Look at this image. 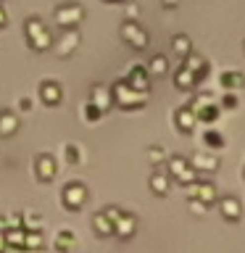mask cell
<instances>
[{
    "label": "cell",
    "mask_w": 245,
    "mask_h": 253,
    "mask_svg": "<svg viewBox=\"0 0 245 253\" xmlns=\"http://www.w3.org/2000/svg\"><path fill=\"white\" fill-rule=\"evenodd\" d=\"M111 95H114V103H119L122 108H140V106H145V100H148V92L132 90L126 82H116Z\"/></svg>",
    "instance_id": "obj_1"
},
{
    "label": "cell",
    "mask_w": 245,
    "mask_h": 253,
    "mask_svg": "<svg viewBox=\"0 0 245 253\" xmlns=\"http://www.w3.org/2000/svg\"><path fill=\"white\" fill-rule=\"evenodd\" d=\"M166 171H169V177L177 179L179 185H193L198 179V171L190 166V161L185 156H171L169 164H166Z\"/></svg>",
    "instance_id": "obj_2"
},
{
    "label": "cell",
    "mask_w": 245,
    "mask_h": 253,
    "mask_svg": "<svg viewBox=\"0 0 245 253\" xmlns=\"http://www.w3.org/2000/svg\"><path fill=\"white\" fill-rule=\"evenodd\" d=\"M190 108H193V114L198 122H205V124H213L219 119V106H213L211 95L208 92H201L198 98L190 103Z\"/></svg>",
    "instance_id": "obj_3"
},
{
    "label": "cell",
    "mask_w": 245,
    "mask_h": 253,
    "mask_svg": "<svg viewBox=\"0 0 245 253\" xmlns=\"http://www.w3.org/2000/svg\"><path fill=\"white\" fill-rule=\"evenodd\" d=\"M187 198L190 201H198L203 206H211L219 201V193H216V185L213 182H193V185H187Z\"/></svg>",
    "instance_id": "obj_4"
},
{
    "label": "cell",
    "mask_w": 245,
    "mask_h": 253,
    "mask_svg": "<svg viewBox=\"0 0 245 253\" xmlns=\"http://www.w3.org/2000/svg\"><path fill=\"white\" fill-rule=\"evenodd\" d=\"M122 37H124V42H129L132 47H137V50L148 47V32L142 29L137 21H124L122 24Z\"/></svg>",
    "instance_id": "obj_5"
},
{
    "label": "cell",
    "mask_w": 245,
    "mask_h": 253,
    "mask_svg": "<svg viewBox=\"0 0 245 253\" xmlns=\"http://www.w3.org/2000/svg\"><path fill=\"white\" fill-rule=\"evenodd\" d=\"M27 35H29V42L37 47V50H45V47H50V35H47L45 24L40 19H29L27 21Z\"/></svg>",
    "instance_id": "obj_6"
},
{
    "label": "cell",
    "mask_w": 245,
    "mask_h": 253,
    "mask_svg": "<svg viewBox=\"0 0 245 253\" xmlns=\"http://www.w3.org/2000/svg\"><path fill=\"white\" fill-rule=\"evenodd\" d=\"M82 5H77V3H63L58 5V11H55V21L61 24V27H74V24L82 21Z\"/></svg>",
    "instance_id": "obj_7"
},
{
    "label": "cell",
    "mask_w": 245,
    "mask_h": 253,
    "mask_svg": "<svg viewBox=\"0 0 245 253\" xmlns=\"http://www.w3.org/2000/svg\"><path fill=\"white\" fill-rule=\"evenodd\" d=\"M219 213L224 221H232L235 224V221L243 219V203L235 195H224V198H219Z\"/></svg>",
    "instance_id": "obj_8"
},
{
    "label": "cell",
    "mask_w": 245,
    "mask_h": 253,
    "mask_svg": "<svg viewBox=\"0 0 245 253\" xmlns=\"http://www.w3.org/2000/svg\"><path fill=\"white\" fill-rule=\"evenodd\" d=\"M190 166L195 171H216L219 169V156L213 150H198V153L190 158Z\"/></svg>",
    "instance_id": "obj_9"
},
{
    "label": "cell",
    "mask_w": 245,
    "mask_h": 253,
    "mask_svg": "<svg viewBox=\"0 0 245 253\" xmlns=\"http://www.w3.org/2000/svg\"><path fill=\"white\" fill-rule=\"evenodd\" d=\"M182 66H187L190 71H193V74H195V79H198V84H201L203 79L208 77V71H211L208 61H205L203 55H198V53H190L187 58H182Z\"/></svg>",
    "instance_id": "obj_10"
},
{
    "label": "cell",
    "mask_w": 245,
    "mask_h": 253,
    "mask_svg": "<svg viewBox=\"0 0 245 253\" xmlns=\"http://www.w3.org/2000/svg\"><path fill=\"white\" fill-rule=\"evenodd\" d=\"M126 84H129L132 90H137V92H148V87H150L148 69L145 66H132L129 74H126Z\"/></svg>",
    "instance_id": "obj_11"
},
{
    "label": "cell",
    "mask_w": 245,
    "mask_h": 253,
    "mask_svg": "<svg viewBox=\"0 0 245 253\" xmlns=\"http://www.w3.org/2000/svg\"><path fill=\"white\" fill-rule=\"evenodd\" d=\"M174 124H177V129L179 132H185V134H190L195 129V124H198V119H195V114H193V108L190 106H179L177 111H174Z\"/></svg>",
    "instance_id": "obj_12"
},
{
    "label": "cell",
    "mask_w": 245,
    "mask_h": 253,
    "mask_svg": "<svg viewBox=\"0 0 245 253\" xmlns=\"http://www.w3.org/2000/svg\"><path fill=\"white\" fill-rule=\"evenodd\" d=\"M84 198H87L84 185H66V190H63V203H66L69 209H79V206L84 203Z\"/></svg>",
    "instance_id": "obj_13"
},
{
    "label": "cell",
    "mask_w": 245,
    "mask_h": 253,
    "mask_svg": "<svg viewBox=\"0 0 245 253\" xmlns=\"http://www.w3.org/2000/svg\"><path fill=\"white\" fill-rule=\"evenodd\" d=\"M134 229H137V219L132 213H119V219L114 221V232L119 237H132Z\"/></svg>",
    "instance_id": "obj_14"
},
{
    "label": "cell",
    "mask_w": 245,
    "mask_h": 253,
    "mask_svg": "<svg viewBox=\"0 0 245 253\" xmlns=\"http://www.w3.org/2000/svg\"><path fill=\"white\" fill-rule=\"evenodd\" d=\"M150 187H153L156 195H166V193H169V187H171L169 171H166V169H156L153 174H150Z\"/></svg>",
    "instance_id": "obj_15"
},
{
    "label": "cell",
    "mask_w": 245,
    "mask_h": 253,
    "mask_svg": "<svg viewBox=\"0 0 245 253\" xmlns=\"http://www.w3.org/2000/svg\"><path fill=\"white\" fill-rule=\"evenodd\" d=\"M90 103L103 114V111H106L111 103H114V95H111L108 87H92V100H90Z\"/></svg>",
    "instance_id": "obj_16"
},
{
    "label": "cell",
    "mask_w": 245,
    "mask_h": 253,
    "mask_svg": "<svg viewBox=\"0 0 245 253\" xmlns=\"http://www.w3.org/2000/svg\"><path fill=\"white\" fill-rule=\"evenodd\" d=\"M174 84H177L179 90H193V87L198 84V79H195V74L187 66H179L177 74H174Z\"/></svg>",
    "instance_id": "obj_17"
},
{
    "label": "cell",
    "mask_w": 245,
    "mask_h": 253,
    "mask_svg": "<svg viewBox=\"0 0 245 253\" xmlns=\"http://www.w3.org/2000/svg\"><path fill=\"white\" fill-rule=\"evenodd\" d=\"M37 177L42 179V182H47V179L55 177V161H53L50 156L42 153V156L37 158Z\"/></svg>",
    "instance_id": "obj_18"
},
{
    "label": "cell",
    "mask_w": 245,
    "mask_h": 253,
    "mask_svg": "<svg viewBox=\"0 0 245 253\" xmlns=\"http://www.w3.org/2000/svg\"><path fill=\"white\" fill-rule=\"evenodd\" d=\"M19 129V119H16L13 111H0V134L8 137V134H13Z\"/></svg>",
    "instance_id": "obj_19"
},
{
    "label": "cell",
    "mask_w": 245,
    "mask_h": 253,
    "mask_svg": "<svg viewBox=\"0 0 245 253\" xmlns=\"http://www.w3.org/2000/svg\"><path fill=\"white\" fill-rule=\"evenodd\" d=\"M219 82L224 90H240V87H245V74H240V71H224Z\"/></svg>",
    "instance_id": "obj_20"
},
{
    "label": "cell",
    "mask_w": 245,
    "mask_h": 253,
    "mask_svg": "<svg viewBox=\"0 0 245 253\" xmlns=\"http://www.w3.org/2000/svg\"><path fill=\"white\" fill-rule=\"evenodd\" d=\"M171 50H174V55H179V58H187V55L193 53V42H190L187 35H177L171 40Z\"/></svg>",
    "instance_id": "obj_21"
},
{
    "label": "cell",
    "mask_w": 245,
    "mask_h": 253,
    "mask_svg": "<svg viewBox=\"0 0 245 253\" xmlns=\"http://www.w3.org/2000/svg\"><path fill=\"white\" fill-rule=\"evenodd\" d=\"M58 42H61V45H55V53H58V55H69V53L79 45V35H77V32H66V35L58 40Z\"/></svg>",
    "instance_id": "obj_22"
},
{
    "label": "cell",
    "mask_w": 245,
    "mask_h": 253,
    "mask_svg": "<svg viewBox=\"0 0 245 253\" xmlns=\"http://www.w3.org/2000/svg\"><path fill=\"white\" fill-rule=\"evenodd\" d=\"M40 95H42V100L47 103V106H55V103L61 100V87H58V82H42V90H40Z\"/></svg>",
    "instance_id": "obj_23"
},
{
    "label": "cell",
    "mask_w": 245,
    "mask_h": 253,
    "mask_svg": "<svg viewBox=\"0 0 245 253\" xmlns=\"http://www.w3.org/2000/svg\"><path fill=\"white\" fill-rule=\"evenodd\" d=\"M166 69H169V63H166V58H163V55H156V58L150 61V66H148V74L163 77V74H166Z\"/></svg>",
    "instance_id": "obj_24"
},
{
    "label": "cell",
    "mask_w": 245,
    "mask_h": 253,
    "mask_svg": "<svg viewBox=\"0 0 245 253\" xmlns=\"http://www.w3.org/2000/svg\"><path fill=\"white\" fill-rule=\"evenodd\" d=\"M203 142L208 145L211 150H216V148H221L224 145V137H221V132H216V129H208L203 134Z\"/></svg>",
    "instance_id": "obj_25"
},
{
    "label": "cell",
    "mask_w": 245,
    "mask_h": 253,
    "mask_svg": "<svg viewBox=\"0 0 245 253\" xmlns=\"http://www.w3.org/2000/svg\"><path fill=\"white\" fill-rule=\"evenodd\" d=\"M95 227H98L100 235H111V232H114V221H111L106 213H98V216H95Z\"/></svg>",
    "instance_id": "obj_26"
},
{
    "label": "cell",
    "mask_w": 245,
    "mask_h": 253,
    "mask_svg": "<svg viewBox=\"0 0 245 253\" xmlns=\"http://www.w3.org/2000/svg\"><path fill=\"white\" fill-rule=\"evenodd\" d=\"M221 108H229V111L237 108V95L235 92H227L224 98H221Z\"/></svg>",
    "instance_id": "obj_27"
},
{
    "label": "cell",
    "mask_w": 245,
    "mask_h": 253,
    "mask_svg": "<svg viewBox=\"0 0 245 253\" xmlns=\"http://www.w3.org/2000/svg\"><path fill=\"white\" fill-rule=\"evenodd\" d=\"M148 158H150L153 164H161V161H163V150L158 148V145H156V148H150V150H148Z\"/></svg>",
    "instance_id": "obj_28"
},
{
    "label": "cell",
    "mask_w": 245,
    "mask_h": 253,
    "mask_svg": "<svg viewBox=\"0 0 245 253\" xmlns=\"http://www.w3.org/2000/svg\"><path fill=\"white\" fill-rule=\"evenodd\" d=\"M69 245H74V235L69 237V232L63 229V235H58V248H69Z\"/></svg>",
    "instance_id": "obj_29"
},
{
    "label": "cell",
    "mask_w": 245,
    "mask_h": 253,
    "mask_svg": "<svg viewBox=\"0 0 245 253\" xmlns=\"http://www.w3.org/2000/svg\"><path fill=\"white\" fill-rule=\"evenodd\" d=\"M137 13H140V8L137 5H126V16H129V19H126V21H137Z\"/></svg>",
    "instance_id": "obj_30"
},
{
    "label": "cell",
    "mask_w": 245,
    "mask_h": 253,
    "mask_svg": "<svg viewBox=\"0 0 245 253\" xmlns=\"http://www.w3.org/2000/svg\"><path fill=\"white\" fill-rule=\"evenodd\" d=\"M84 116H87V119H98V116H100V111L95 108L92 103H87V108H84Z\"/></svg>",
    "instance_id": "obj_31"
},
{
    "label": "cell",
    "mask_w": 245,
    "mask_h": 253,
    "mask_svg": "<svg viewBox=\"0 0 245 253\" xmlns=\"http://www.w3.org/2000/svg\"><path fill=\"white\" fill-rule=\"evenodd\" d=\"M190 209H193V213H203L208 206H203V203H198V201H190Z\"/></svg>",
    "instance_id": "obj_32"
},
{
    "label": "cell",
    "mask_w": 245,
    "mask_h": 253,
    "mask_svg": "<svg viewBox=\"0 0 245 253\" xmlns=\"http://www.w3.org/2000/svg\"><path fill=\"white\" fill-rule=\"evenodd\" d=\"M163 5L166 8H174V5H179V0H163Z\"/></svg>",
    "instance_id": "obj_33"
},
{
    "label": "cell",
    "mask_w": 245,
    "mask_h": 253,
    "mask_svg": "<svg viewBox=\"0 0 245 253\" xmlns=\"http://www.w3.org/2000/svg\"><path fill=\"white\" fill-rule=\"evenodd\" d=\"M21 108H24V111H29V108H32V100L24 98V100H21Z\"/></svg>",
    "instance_id": "obj_34"
},
{
    "label": "cell",
    "mask_w": 245,
    "mask_h": 253,
    "mask_svg": "<svg viewBox=\"0 0 245 253\" xmlns=\"http://www.w3.org/2000/svg\"><path fill=\"white\" fill-rule=\"evenodd\" d=\"M243 50H245V42H243Z\"/></svg>",
    "instance_id": "obj_35"
}]
</instances>
